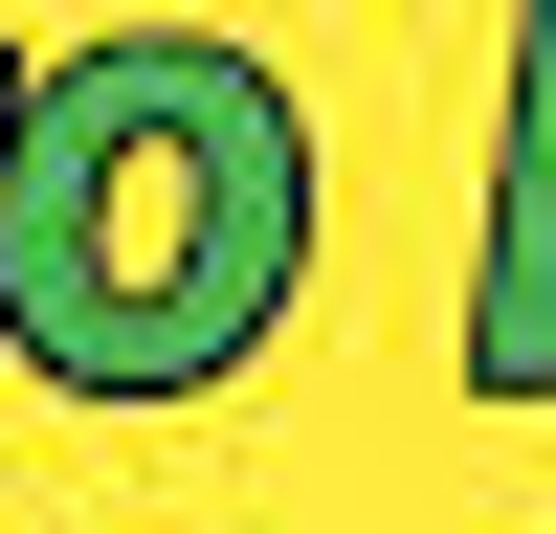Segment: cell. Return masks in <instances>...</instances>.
Here are the masks:
<instances>
[{
	"label": "cell",
	"mask_w": 556,
	"mask_h": 534,
	"mask_svg": "<svg viewBox=\"0 0 556 534\" xmlns=\"http://www.w3.org/2000/svg\"><path fill=\"white\" fill-rule=\"evenodd\" d=\"M312 290V112L201 23L0 89V356L67 400H223Z\"/></svg>",
	"instance_id": "6da1fadb"
},
{
	"label": "cell",
	"mask_w": 556,
	"mask_h": 534,
	"mask_svg": "<svg viewBox=\"0 0 556 534\" xmlns=\"http://www.w3.org/2000/svg\"><path fill=\"white\" fill-rule=\"evenodd\" d=\"M468 379L556 400V0H513V134H490V267H468Z\"/></svg>",
	"instance_id": "7a4b0ae2"
}]
</instances>
